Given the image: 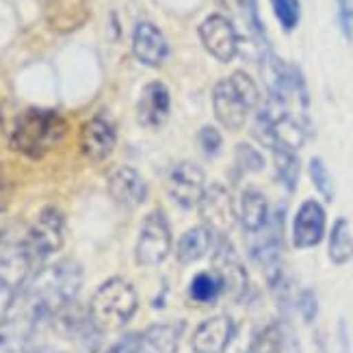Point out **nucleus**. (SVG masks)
Here are the masks:
<instances>
[{
  "label": "nucleus",
  "instance_id": "1",
  "mask_svg": "<svg viewBox=\"0 0 353 353\" xmlns=\"http://www.w3.org/2000/svg\"><path fill=\"white\" fill-rule=\"evenodd\" d=\"M68 134V121L59 111L28 106L18 111L7 126V141L26 159H43Z\"/></svg>",
  "mask_w": 353,
  "mask_h": 353
},
{
  "label": "nucleus",
  "instance_id": "2",
  "mask_svg": "<svg viewBox=\"0 0 353 353\" xmlns=\"http://www.w3.org/2000/svg\"><path fill=\"white\" fill-rule=\"evenodd\" d=\"M139 308V295L124 278H109L98 286L89 301V319L100 334L115 332L128 325Z\"/></svg>",
  "mask_w": 353,
  "mask_h": 353
},
{
  "label": "nucleus",
  "instance_id": "3",
  "mask_svg": "<svg viewBox=\"0 0 353 353\" xmlns=\"http://www.w3.org/2000/svg\"><path fill=\"white\" fill-rule=\"evenodd\" d=\"M260 102V89L248 72H234L212 87V111L228 130H241Z\"/></svg>",
  "mask_w": 353,
  "mask_h": 353
},
{
  "label": "nucleus",
  "instance_id": "4",
  "mask_svg": "<svg viewBox=\"0 0 353 353\" xmlns=\"http://www.w3.org/2000/svg\"><path fill=\"white\" fill-rule=\"evenodd\" d=\"M22 241L37 265L46 263L65 245V214L57 206L41 208Z\"/></svg>",
  "mask_w": 353,
  "mask_h": 353
},
{
  "label": "nucleus",
  "instance_id": "5",
  "mask_svg": "<svg viewBox=\"0 0 353 353\" xmlns=\"http://www.w3.org/2000/svg\"><path fill=\"white\" fill-rule=\"evenodd\" d=\"M172 228L161 210H152L141 223L134 248V260L139 267H159L172 254Z\"/></svg>",
  "mask_w": 353,
  "mask_h": 353
},
{
  "label": "nucleus",
  "instance_id": "6",
  "mask_svg": "<svg viewBox=\"0 0 353 353\" xmlns=\"http://www.w3.org/2000/svg\"><path fill=\"white\" fill-rule=\"evenodd\" d=\"M197 210H199V217L204 221L202 225H206L219 236H225L230 230L236 225V219H239L232 193L219 182L208 184L197 204Z\"/></svg>",
  "mask_w": 353,
  "mask_h": 353
},
{
  "label": "nucleus",
  "instance_id": "7",
  "mask_svg": "<svg viewBox=\"0 0 353 353\" xmlns=\"http://www.w3.org/2000/svg\"><path fill=\"white\" fill-rule=\"evenodd\" d=\"M199 41L206 48V52L217 59L219 63H230L241 48V39L239 33L232 24V20L225 18L221 13H212L208 18L199 24L197 28Z\"/></svg>",
  "mask_w": 353,
  "mask_h": 353
},
{
  "label": "nucleus",
  "instance_id": "8",
  "mask_svg": "<svg viewBox=\"0 0 353 353\" xmlns=\"http://www.w3.org/2000/svg\"><path fill=\"white\" fill-rule=\"evenodd\" d=\"M212 271L217 273L223 282V295H230L236 301L245 299V295H248V290H250V278L234 250V245L230 243L228 236H219V241L214 243Z\"/></svg>",
  "mask_w": 353,
  "mask_h": 353
},
{
  "label": "nucleus",
  "instance_id": "9",
  "mask_svg": "<svg viewBox=\"0 0 353 353\" xmlns=\"http://www.w3.org/2000/svg\"><path fill=\"white\" fill-rule=\"evenodd\" d=\"M206 174L199 165L182 161L174 165L167 174V193L180 208H197L199 199L206 191Z\"/></svg>",
  "mask_w": 353,
  "mask_h": 353
},
{
  "label": "nucleus",
  "instance_id": "10",
  "mask_svg": "<svg viewBox=\"0 0 353 353\" xmlns=\"http://www.w3.org/2000/svg\"><path fill=\"white\" fill-rule=\"evenodd\" d=\"M79 145L83 157L91 163L106 161L117 145V128L115 124L104 115H94L81 126L79 132Z\"/></svg>",
  "mask_w": 353,
  "mask_h": 353
},
{
  "label": "nucleus",
  "instance_id": "11",
  "mask_svg": "<svg viewBox=\"0 0 353 353\" xmlns=\"http://www.w3.org/2000/svg\"><path fill=\"white\" fill-rule=\"evenodd\" d=\"M325 208L316 199H305L293 219V245L297 250H310L325 236Z\"/></svg>",
  "mask_w": 353,
  "mask_h": 353
},
{
  "label": "nucleus",
  "instance_id": "12",
  "mask_svg": "<svg viewBox=\"0 0 353 353\" xmlns=\"http://www.w3.org/2000/svg\"><path fill=\"white\" fill-rule=\"evenodd\" d=\"M132 54L145 68H161L170 57V43H167L163 30L152 22H139L132 33Z\"/></svg>",
  "mask_w": 353,
  "mask_h": 353
},
{
  "label": "nucleus",
  "instance_id": "13",
  "mask_svg": "<svg viewBox=\"0 0 353 353\" xmlns=\"http://www.w3.org/2000/svg\"><path fill=\"white\" fill-rule=\"evenodd\" d=\"M172 113V94L165 83L152 81L141 89L137 102V119L143 128H161Z\"/></svg>",
  "mask_w": 353,
  "mask_h": 353
},
{
  "label": "nucleus",
  "instance_id": "14",
  "mask_svg": "<svg viewBox=\"0 0 353 353\" xmlns=\"http://www.w3.org/2000/svg\"><path fill=\"white\" fill-rule=\"evenodd\" d=\"M106 187H109V195L121 208L134 210L139 208L145 197H148V184L141 178V174L132 170V167H115V170L106 178Z\"/></svg>",
  "mask_w": 353,
  "mask_h": 353
},
{
  "label": "nucleus",
  "instance_id": "15",
  "mask_svg": "<svg viewBox=\"0 0 353 353\" xmlns=\"http://www.w3.org/2000/svg\"><path fill=\"white\" fill-rule=\"evenodd\" d=\"M234 323L228 314H217L199 323L191 336L193 353H225L234 336Z\"/></svg>",
  "mask_w": 353,
  "mask_h": 353
},
{
  "label": "nucleus",
  "instance_id": "16",
  "mask_svg": "<svg viewBox=\"0 0 353 353\" xmlns=\"http://www.w3.org/2000/svg\"><path fill=\"white\" fill-rule=\"evenodd\" d=\"M46 20L57 33H72L89 20V0H48Z\"/></svg>",
  "mask_w": 353,
  "mask_h": 353
},
{
  "label": "nucleus",
  "instance_id": "17",
  "mask_svg": "<svg viewBox=\"0 0 353 353\" xmlns=\"http://www.w3.org/2000/svg\"><path fill=\"white\" fill-rule=\"evenodd\" d=\"M214 248V232L206 225H195L187 230L176 243V258L180 265H193L202 260Z\"/></svg>",
  "mask_w": 353,
  "mask_h": 353
},
{
  "label": "nucleus",
  "instance_id": "18",
  "mask_svg": "<svg viewBox=\"0 0 353 353\" xmlns=\"http://www.w3.org/2000/svg\"><path fill=\"white\" fill-rule=\"evenodd\" d=\"M269 219V204L267 197L258 189H245L241 193V204H239V221L248 234L258 232L260 228H265Z\"/></svg>",
  "mask_w": 353,
  "mask_h": 353
},
{
  "label": "nucleus",
  "instance_id": "19",
  "mask_svg": "<svg viewBox=\"0 0 353 353\" xmlns=\"http://www.w3.org/2000/svg\"><path fill=\"white\" fill-rule=\"evenodd\" d=\"M180 327L170 323L152 325L141 334L139 353H178Z\"/></svg>",
  "mask_w": 353,
  "mask_h": 353
},
{
  "label": "nucleus",
  "instance_id": "20",
  "mask_svg": "<svg viewBox=\"0 0 353 353\" xmlns=\"http://www.w3.org/2000/svg\"><path fill=\"white\" fill-rule=\"evenodd\" d=\"M327 254L334 265H347L353 258V236H351L349 221L345 217H339L332 225Z\"/></svg>",
  "mask_w": 353,
  "mask_h": 353
},
{
  "label": "nucleus",
  "instance_id": "21",
  "mask_svg": "<svg viewBox=\"0 0 353 353\" xmlns=\"http://www.w3.org/2000/svg\"><path fill=\"white\" fill-rule=\"evenodd\" d=\"M223 295V282L214 271L197 273L189 284V297L195 303H214Z\"/></svg>",
  "mask_w": 353,
  "mask_h": 353
},
{
  "label": "nucleus",
  "instance_id": "22",
  "mask_svg": "<svg viewBox=\"0 0 353 353\" xmlns=\"http://www.w3.org/2000/svg\"><path fill=\"white\" fill-rule=\"evenodd\" d=\"M273 163H275V176L284 187L293 193L299 182V159L297 152L286 148H273Z\"/></svg>",
  "mask_w": 353,
  "mask_h": 353
},
{
  "label": "nucleus",
  "instance_id": "23",
  "mask_svg": "<svg viewBox=\"0 0 353 353\" xmlns=\"http://www.w3.org/2000/svg\"><path fill=\"white\" fill-rule=\"evenodd\" d=\"M286 347V332L282 323L273 321V323L258 330L252 339L250 353H284Z\"/></svg>",
  "mask_w": 353,
  "mask_h": 353
},
{
  "label": "nucleus",
  "instance_id": "24",
  "mask_svg": "<svg viewBox=\"0 0 353 353\" xmlns=\"http://www.w3.org/2000/svg\"><path fill=\"white\" fill-rule=\"evenodd\" d=\"M221 5L232 11H239L243 22L248 24L254 41L265 46V28H263V22H260V15H258V0H221Z\"/></svg>",
  "mask_w": 353,
  "mask_h": 353
},
{
  "label": "nucleus",
  "instance_id": "25",
  "mask_svg": "<svg viewBox=\"0 0 353 353\" xmlns=\"http://www.w3.org/2000/svg\"><path fill=\"white\" fill-rule=\"evenodd\" d=\"M308 174H310V180L314 184V189L323 195L325 202H334V195H336V187H334V180L327 172V167L323 163V159L314 157L308 165Z\"/></svg>",
  "mask_w": 353,
  "mask_h": 353
},
{
  "label": "nucleus",
  "instance_id": "26",
  "mask_svg": "<svg viewBox=\"0 0 353 353\" xmlns=\"http://www.w3.org/2000/svg\"><path fill=\"white\" fill-rule=\"evenodd\" d=\"M271 7L275 13V20L280 22V26L286 30V33L297 28V24L301 20L299 0H271Z\"/></svg>",
  "mask_w": 353,
  "mask_h": 353
},
{
  "label": "nucleus",
  "instance_id": "27",
  "mask_svg": "<svg viewBox=\"0 0 353 353\" xmlns=\"http://www.w3.org/2000/svg\"><path fill=\"white\" fill-rule=\"evenodd\" d=\"M234 165L243 174H256L265 170V157L250 143H239L234 150Z\"/></svg>",
  "mask_w": 353,
  "mask_h": 353
},
{
  "label": "nucleus",
  "instance_id": "28",
  "mask_svg": "<svg viewBox=\"0 0 353 353\" xmlns=\"http://www.w3.org/2000/svg\"><path fill=\"white\" fill-rule=\"evenodd\" d=\"M197 141H199V148L204 150L206 157H217L221 152V145H223L221 132L214 126H204L202 130H199L197 132Z\"/></svg>",
  "mask_w": 353,
  "mask_h": 353
},
{
  "label": "nucleus",
  "instance_id": "29",
  "mask_svg": "<svg viewBox=\"0 0 353 353\" xmlns=\"http://www.w3.org/2000/svg\"><path fill=\"white\" fill-rule=\"evenodd\" d=\"M339 5V26L347 41H353V0H336Z\"/></svg>",
  "mask_w": 353,
  "mask_h": 353
},
{
  "label": "nucleus",
  "instance_id": "30",
  "mask_svg": "<svg viewBox=\"0 0 353 353\" xmlns=\"http://www.w3.org/2000/svg\"><path fill=\"white\" fill-rule=\"evenodd\" d=\"M297 308H299L305 323H312L319 314V301H316V295L312 293V290H301V293L297 295Z\"/></svg>",
  "mask_w": 353,
  "mask_h": 353
},
{
  "label": "nucleus",
  "instance_id": "31",
  "mask_svg": "<svg viewBox=\"0 0 353 353\" xmlns=\"http://www.w3.org/2000/svg\"><path fill=\"white\" fill-rule=\"evenodd\" d=\"M139 341H141V334H126L104 353H139Z\"/></svg>",
  "mask_w": 353,
  "mask_h": 353
},
{
  "label": "nucleus",
  "instance_id": "32",
  "mask_svg": "<svg viewBox=\"0 0 353 353\" xmlns=\"http://www.w3.org/2000/svg\"><path fill=\"white\" fill-rule=\"evenodd\" d=\"M13 199V182L0 174V214H3Z\"/></svg>",
  "mask_w": 353,
  "mask_h": 353
},
{
  "label": "nucleus",
  "instance_id": "33",
  "mask_svg": "<svg viewBox=\"0 0 353 353\" xmlns=\"http://www.w3.org/2000/svg\"><path fill=\"white\" fill-rule=\"evenodd\" d=\"M0 353H35V349L30 341L28 343H7Z\"/></svg>",
  "mask_w": 353,
  "mask_h": 353
},
{
  "label": "nucleus",
  "instance_id": "34",
  "mask_svg": "<svg viewBox=\"0 0 353 353\" xmlns=\"http://www.w3.org/2000/svg\"><path fill=\"white\" fill-rule=\"evenodd\" d=\"M5 345H7V336H5L3 323H0V351H3V349H5Z\"/></svg>",
  "mask_w": 353,
  "mask_h": 353
},
{
  "label": "nucleus",
  "instance_id": "35",
  "mask_svg": "<svg viewBox=\"0 0 353 353\" xmlns=\"http://www.w3.org/2000/svg\"><path fill=\"white\" fill-rule=\"evenodd\" d=\"M341 353H349V351H347V345H343V351H341Z\"/></svg>",
  "mask_w": 353,
  "mask_h": 353
},
{
  "label": "nucleus",
  "instance_id": "36",
  "mask_svg": "<svg viewBox=\"0 0 353 353\" xmlns=\"http://www.w3.org/2000/svg\"><path fill=\"white\" fill-rule=\"evenodd\" d=\"M0 245H3V232H0Z\"/></svg>",
  "mask_w": 353,
  "mask_h": 353
}]
</instances>
